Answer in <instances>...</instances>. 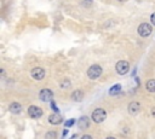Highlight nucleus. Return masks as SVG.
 Returning <instances> with one entry per match:
<instances>
[{
    "mask_svg": "<svg viewBox=\"0 0 155 139\" xmlns=\"http://www.w3.org/2000/svg\"><path fill=\"white\" fill-rule=\"evenodd\" d=\"M139 110H140V105H139V103H137V102H132V103L128 105V112H130L131 115L138 114Z\"/></svg>",
    "mask_w": 155,
    "mask_h": 139,
    "instance_id": "9",
    "label": "nucleus"
},
{
    "mask_svg": "<svg viewBox=\"0 0 155 139\" xmlns=\"http://www.w3.org/2000/svg\"><path fill=\"white\" fill-rule=\"evenodd\" d=\"M101 74H102V68H101V65H98V64L91 65V66L88 68V70H87V75H88V77L92 79V80L98 79V77L101 76Z\"/></svg>",
    "mask_w": 155,
    "mask_h": 139,
    "instance_id": "1",
    "label": "nucleus"
},
{
    "mask_svg": "<svg viewBox=\"0 0 155 139\" xmlns=\"http://www.w3.org/2000/svg\"><path fill=\"white\" fill-rule=\"evenodd\" d=\"M119 1H125V0H119Z\"/></svg>",
    "mask_w": 155,
    "mask_h": 139,
    "instance_id": "22",
    "label": "nucleus"
},
{
    "mask_svg": "<svg viewBox=\"0 0 155 139\" xmlns=\"http://www.w3.org/2000/svg\"><path fill=\"white\" fill-rule=\"evenodd\" d=\"M30 74H31V76H33V79H35V80H38V81H40V80H42L44 77H45V70L42 69V68H34L31 71H30Z\"/></svg>",
    "mask_w": 155,
    "mask_h": 139,
    "instance_id": "7",
    "label": "nucleus"
},
{
    "mask_svg": "<svg viewBox=\"0 0 155 139\" xmlns=\"http://www.w3.org/2000/svg\"><path fill=\"white\" fill-rule=\"evenodd\" d=\"M120 91H121V85L117 83V85H114V86L109 89V94H110V95H115V94L120 93Z\"/></svg>",
    "mask_w": 155,
    "mask_h": 139,
    "instance_id": "14",
    "label": "nucleus"
},
{
    "mask_svg": "<svg viewBox=\"0 0 155 139\" xmlns=\"http://www.w3.org/2000/svg\"><path fill=\"white\" fill-rule=\"evenodd\" d=\"M88 126H90V118L87 116H81L78 120V127L80 129H86Z\"/></svg>",
    "mask_w": 155,
    "mask_h": 139,
    "instance_id": "8",
    "label": "nucleus"
},
{
    "mask_svg": "<svg viewBox=\"0 0 155 139\" xmlns=\"http://www.w3.org/2000/svg\"><path fill=\"white\" fill-rule=\"evenodd\" d=\"M51 108L53 109V111H54V112H58V111H59V109H58V108L56 106V104H54V102H52V100H51Z\"/></svg>",
    "mask_w": 155,
    "mask_h": 139,
    "instance_id": "18",
    "label": "nucleus"
},
{
    "mask_svg": "<svg viewBox=\"0 0 155 139\" xmlns=\"http://www.w3.org/2000/svg\"><path fill=\"white\" fill-rule=\"evenodd\" d=\"M145 87H147V89H148L149 92L155 93V79H150V80H148Z\"/></svg>",
    "mask_w": 155,
    "mask_h": 139,
    "instance_id": "13",
    "label": "nucleus"
},
{
    "mask_svg": "<svg viewBox=\"0 0 155 139\" xmlns=\"http://www.w3.org/2000/svg\"><path fill=\"white\" fill-rule=\"evenodd\" d=\"M62 121H63V118L58 114H52L48 116V122L51 124H59V123H62Z\"/></svg>",
    "mask_w": 155,
    "mask_h": 139,
    "instance_id": "10",
    "label": "nucleus"
},
{
    "mask_svg": "<svg viewBox=\"0 0 155 139\" xmlns=\"http://www.w3.org/2000/svg\"><path fill=\"white\" fill-rule=\"evenodd\" d=\"M82 98H84V93H82V91H80V89L74 91L73 94H71V99H73L74 102H81Z\"/></svg>",
    "mask_w": 155,
    "mask_h": 139,
    "instance_id": "12",
    "label": "nucleus"
},
{
    "mask_svg": "<svg viewBox=\"0 0 155 139\" xmlns=\"http://www.w3.org/2000/svg\"><path fill=\"white\" fill-rule=\"evenodd\" d=\"M61 87L62 88H69L70 87V82H69V80H63V81H61Z\"/></svg>",
    "mask_w": 155,
    "mask_h": 139,
    "instance_id": "16",
    "label": "nucleus"
},
{
    "mask_svg": "<svg viewBox=\"0 0 155 139\" xmlns=\"http://www.w3.org/2000/svg\"><path fill=\"white\" fill-rule=\"evenodd\" d=\"M151 115H153V117H155V106L151 109Z\"/></svg>",
    "mask_w": 155,
    "mask_h": 139,
    "instance_id": "20",
    "label": "nucleus"
},
{
    "mask_svg": "<svg viewBox=\"0 0 155 139\" xmlns=\"http://www.w3.org/2000/svg\"><path fill=\"white\" fill-rule=\"evenodd\" d=\"M75 123V118H70L69 121H67L64 124H65V127H70V126H73Z\"/></svg>",
    "mask_w": 155,
    "mask_h": 139,
    "instance_id": "17",
    "label": "nucleus"
},
{
    "mask_svg": "<svg viewBox=\"0 0 155 139\" xmlns=\"http://www.w3.org/2000/svg\"><path fill=\"white\" fill-rule=\"evenodd\" d=\"M138 34H139L140 36H143V37L149 36V35L151 34V27H150V24H148V23H142V24L138 27Z\"/></svg>",
    "mask_w": 155,
    "mask_h": 139,
    "instance_id": "5",
    "label": "nucleus"
},
{
    "mask_svg": "<svg viewBox=\"0 0 155 139\" xmlns=\"http://www.w3.org/2000/svg\"><path fill=\"white\" fill-rule=\"evenodd\" d=\"M82 139H91V135H84Z\"/></svg>",
    "mask_w": 155,
    "mask_h": 139,
    "instance_id": "21",
    "label": "nucleus"
},
{
    "mask_svg": "<svg viewBox=\"0 0 155 139\" xmlns=\"http://www.w3.org/2000/svg\"><path fill=\"white\" fill-rule=\"evenodd\" d=\"M10 112H12V114H21V111H22V105L19 104V103H11L10 104Z\"/></svg>",
    "mask_w": 155,
    "mask_h": 139,
    "instance_id": "11",
    "label": "nucleus"
},
{
    "mask_svg": "<svg viewBox=\"0 0 155 139\" xmlns=\"http://www.w3.org/2000/svg\"><path fill=\"white\" fill-rule=\"evenodd\" d=\"M105 117H107V112H105V110H103V109H101V108L93 110V112H92V120H93L96 123L103 122V121L105 120Z\"/></svg>",
    "mask_w": 155,
    "mask_h": 139,
    "instance_id": "2",
    "label": "nucleus"
},
{
    "mask_svg": "<svg viewBox=\"0 0 155 139\" xmlns=\"http://www.w3.org/2000/svg\"><path fill=\"white\" fill-rule=\"evenodd\" d=\"M45 138L46 139H56L57 138V133L56 132H47L45 134Z\"/></svg>",
    "mask_w": 155,
    "mask_h": 139,
    "instance_id": "15",
    "label": "nucleus"
},
{
    "mask_svg": "<svg viewBox=\"0 0 155 139\" xmlns=\"http://www.w3.org/2000/svg\"><path fill=\"white\" fill-rule=\"evenodd\" d=\"M115 70H116V73H117L119 75H125V74H127L128 70H130V64H128V62H126V60H119V62L116 63V65H115Z\"/></svg>",
    "mask_w": 155,
    "mask_h": 139,
    "instance_id": "3",
    "label": "nucleus"
},
{
    "mask_svg": "<svg viewBox=\"0 0 155 139\" xmlns=\"http://www.w3.org/2000/svg\"><path fill=\"white\" fill-rule=\"evenodd\" d=\"M150 21H151V23L155 25V12L151 15V17H150Z\"/></svg>",
    "mask_w": 155,
    "mask_h": 139,
    "instance_id": "19",
    "label": "nucleus"
},
{
    "mask_svg": "<svg viewBox=\"0 0 155 139\" xmlns=\"http://www.w3.org/2000/svg\"><path fill=\"white\" fill-rule=\"evenodd\" d=\"M52 97H53V93L50 88H42L39 93V98L42 100V102H51L52 100Z\"/></svg>",
    "mask_w": 155,
    "mask_h": 139,
    "instance_id": "6",
    "label": "nucleus"
},
{
    "mask_svg": "<svg viewBox=\"0 0 155 139\" xmlns=\"http://www.w3.org/2000/svg\"><path fill=\"white\" fill-rule=\"evenodd\" d=\"M28 115L31 117V118H39L42 116V109L39 108V106H35V105H31L28 108Z\"/></svg>",
    "mask_w": 155,
    "mask_h": 139,
    "instance_id": "4",
    "label": "nucleus"
}]
</instances>
